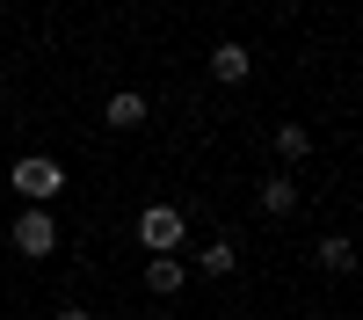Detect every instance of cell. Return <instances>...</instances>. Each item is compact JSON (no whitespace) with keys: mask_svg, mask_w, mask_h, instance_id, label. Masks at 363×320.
Segmentation results:
<instances>
[{"mask_svg":"<svg viewBox=\"0 0 363 320\" xmlns=\"http://www.w3.org/2000/svg\"><path fill=\"white\" fill-rule=\"evenodd\" d=\"M102 116H109V131H138V124H145V95H131V87H124V95H109Z\"/></svg>","mask_w":363,"mask_h":320,"instance_id":"obj_7","label":"cell"},{"mask_svg":"<svg viewBox=\"0 0 363 320\" xmlns=\"http://www.w3.org/2000/svg\"><path fill=\"white\" fill-rule=\"evenodd\" d=\"M8 241H15V255L44 262V255L58 248V219L44 211V204H22V211H15V226H8Z\"/></svg>","mask_w":363,"mask_h":320,"instance_id":"obj_2","label":"cell"},{"mask_svg":"<svg viewBox=\"0 0 363 320\" xmlns=\"http://www.w3.org/2000/svg\"><path fill=\"white\" fill-rule=\"evenodd\" d=\"M320 270H327V277H349V270H356L349 233H327V241H320Z\"/></svg>","mask_w":363,"mask_h":320,"instance_id":"obj_8","label":"cell"},{"mask_svg":"<svg viewBox=\"0 0 363 320\" xmlns=\"http://www.w3.org/2000/svg\"><path fill=\"white\" fill-rule=\"evenodd\" d=\"M182 284H189V262L182 255H145V291H153V299H174Z\"/></svg>","mask_w":363,"mask_h":320,"instance_id":"obj_4","label":"cell"},{"mask_svg":"<svg viewBox=\"0 0 363 320\" xmlns=\"http://www.w3.org/2000/svg\"><path fill=\"white\" fill-rule=\"evenodd\" d=\"M182 233H189V219H182L174 204H145V211H138V248L145 255H174Z\"/></svg>","mask_w":363,"mask_h":320,"instance_id":"obj_3","label":"cell"},{"mask_svg":"<svg viewBox=\"0 0 363 320\" xmlns=\"http://www.w3.org/2000/svg\"><path fill=\"white\" fill-rule=\"evenodd\" d=\"M247 73H255V58H247V44H218V51H211V80H218V87H240Z\"/></svg>","mask_w":363,"mask_h":320,"instance_id":"obj_5","label":"cell"},{"mask_svg":"<svg viewBox=\"0 0 363 320\" xmlns=\"http://www.w3.org/2000/svg\"><path fill=\"white\" fill-rule=\"evenodd\" d=\"M8 182H15V197L44 204V197H58V189H66V167H58L51 153H22V160L8 167Z\"/></svg>","mask_w":363,"mask_h":320,"instance_id":"obj_1","label":"cell"},{"mask_svg":"<svg viewBox=\"0 0 363 320\" xmlns=\"http://www.w3.org/2000/svg\"><path fill=\"white\" fill-rule=\"evenodd\" d=\"M196 262H203V277H233V262H240V248H233V241H211V248H203Z\"/></svg>","mask_w":363,"mask_h":320,"instance_id":"obj_10","label":"cell"},{"mask_svg":"<svg viewBox=\"0 0 363 320\" xmlns=\"http://www.w3.org/2000/svg\"><path fill=\"white\" fill-rule=\"evenodd\" d=\"M262 211L269 219H291L298 211V182H291V175H262Z\"/></svg>","mask_w":363,"mask_h":320,"instance_id":"obj_6","label":"cell"},{"mask_svg":"<svg viewBox=\"0 0 363 320\" xmlns=\"http://www.w3.org/2000/svg\"><path fill=\"white\" fill-rule=\"evenodd\" d=\"M51 320H87V313H80V306H66V313H51Z\"/></svg>","mask_w":363,"mask_h":320,"instance_id":"obj_11","label":"cell"},{"mask_svg":"<svg viewBox=\"0 0 363 320\" xmlns=\"http://www.w3.org/2000/svg\"><path fill=\"white\" fill-rule=\"evenodd\" d=\"M0 102H8V80H0Z\"/></svg>","mask_w":363,"mask_h":320,"instance_id":"obj_12","label":"cell"},{"mask_svg":"<svg viewBox=\"0 0 363 320\" xmlns=\"http://www.w3.org/2000/svg\"><path fill=\"white\" fill-rule=\"evenodd\" d=\"M269 145H277V160H306V153H313V131H306V124H277Z\"/></svg>","mask_w":363,"mask_h":320,"instance_id":"obj_9","label":"cell"}]
</instances>
